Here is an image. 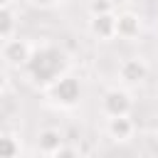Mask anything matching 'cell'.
Segmentation results:
<instances>
[{"instance_id":"3957f363","label":"cell","mask_w":158,"mask_h":158,"mask_svg":"<svg viewBox=\"0 0 158 158\" xmlns=\"http://www.w3.org/2000/svg\"><path fill=\"white\" fill-rule=\"evenodd\" d=\"M131 109H133V99H131V94L126 89L114 86V89L104 91V96H101V111L106 116H126V114H131Z\"/></svg>"},{"instance_id":"2e32d148","label":"cell","mask_w":158,"mask_h":158,"mask_svg":"<svg viewBox=\"0 0 158 158\" xmlns=\"http://www.w3.org/2000/svg\"><path fill=\"white\" fill-rule=\"evenodd\" d=\"M156 136H158V128H156Z\"/></svg>"},{"instance_id":"6da1fadb","label":"cell","mask_w":158,"mask_h":158,"mask_svg":"<svg viewBox=\"0 0 158 158\" xmlns=\"http://www.w3.org/2000/svg\"><path fill=\"white\" fill-rule=\"evenodd\" d=\"M27 74L37 84H52L59 74H64V54L57 47H42L30 54L25 64Z\"/></svg>"},{"instance_id":"e0dca14e","label":"cell","mask_w":158,"mask_h":158,"mask_svg":"<svg viewBox=\"0 0 158 158\" xmlns=\"http://www.w3.org/2000/svg\"><path fill=\"white\" fill-rule=\"evenodd\" d=\"M156 2H158V0H156Z\"/></svg>"},{"instance_id":"4fadbf2b","label":"cell","mask_w":158,"mask_h":158,"mask_svg":"<svg viewBox=\"0 0 158 158\" xmlns=\"http://www.w3.org/2000/svg\"><path fill=\"white\" fill-rule=\"evenodd\" d=\"M52 158H79V153H77L74 148H69V146H62L59 151L52 153Z\"/></svg>"},{"instance_id":"52a82bcc","label":"cell","mask_w":158,"mask_h":158,"mask_svg":"<svg viewBox=\"0 0 158 158\" xmlns=\"http://www.w3.org/2000/svg\"><path fill=\"white\" fill-rule=\"evenodd\" d=\"M133 131H136V123L131 121L128 114H126V116H109V121H106V133H109V138L116 141V143L131 141Z\"/></svg>"},{"instance_id":"277c9868","label":"cell","mask_w":158,"mask_h":158,"mask_svg":"<svg viewBox=\"0 0 158 158\" xmlns=\"http://www.w3.org/2000/svg\"><path fill=\"white\" fill-rule=\"evenodd\" d=\"M30 54H32L30 42H25V40H12V37H7V40L2 42V49H0L2 62L10 64V67H25L27 59H30Z\"/></svg>"},{"instance_id":"30bf717a","label":"cell","mask_w":158,"mask_h":158,"mask_svg":"<svg viewBox=\"0 0 158 158\" xmlns=\"http://www.w3.org/2000/svg\"><path fill=\"white\" fill-rule=\"evenodd\" d=\"M15 25H17V20H15V12H12L10 7H0V40H7V37H12V32H15Z\"/></svg>"},{"instance_id":"9c48e42d","label":"cell","mask_w":158,"mask_h":158,"mask_svg":"<svg viewBox=\"0 0 158 158\" xmlns=\"http://www.w3.org/2000/svg\"><path fill=\"white\" fill-rule=\"evenodd\" d=\"M62 146H64V136H62L59 128H42V131L37 133V148H40L42 153L52 156V153L59 151Z\"/></svg>"},{"instance_id":"8992f818","label":"cell","mask_w":158,"mask_h":158,"mask_svg":"<svg viewBox=\"0 0 158 158\" xmlns=\"http://www.w3.org/2000/svg\"><path fill=\"white\" fill-rule=\"evenodd\" d=\"M89 32L96 40H114L116 37V12H104V15H91L89 20Z\"/></svg>"},{"instance_id":"7a4b0ae2","label":"cell","mask_w":158,"mask_h":158,"mask_svg":"<svg viewBox=\"0 0 158 158\" xmlns=\"http://www.w3.org/2000/svg\"><path fill=\"white\" fill-rule=\"evenodd\" d=\"M49 96H52L54 104H59L64 109H72L81 99V81L74 74H59L49 84Z\"/></svg>"},{"instance_id":"9a60e30c","label":"cell","mask_w":158,"mask_h":158,"mask_svg":"<svg viewBox=\"0 0 158 158\" xmlns=\"http://www.w3.org/2000/svg\"><path fill=\"white\" fill-rule=\"evenodd\" d=\"M12 2H15V0H0V7H10Z\"/></svg>"},{"instance_id":"ba28073f","label":"cell","mask_w":158,"mask_h":158,"mask_svg":"<svg viewBox=\"0 0 158 158\" xmlns=\"http://www.w3.org/2000/svg\"><path fill=\"white\" fill-rule=\"evenodd\" d=\"M141 35V17L136 12H121L116 15V37L121 40H136Z\"/></svg>"},{"instance_id":"5b68a950","label":"cell","mask_w":158,"mask_h":158,"mask_svg":"<svg viewBox=\"0 0 158 158\" xmlns=\"http://www.w3.org/2000/svg\"><path fill=\"white\" fill-rule=\"evenodd\" d=\"M146 77H148V67L138 57H128L118 64V79L123 84H141Z\"/></svg>"},{"instance_id":"5bb4252c","label":"cell","mask_w":158,"mask_h":158,"mask_svg":"<svg viewBox=\"0 0 158 158\" xmlns=\"http://www.w3.org/2000/svg\"><path fill=\"white\" fill-rule=\"evenodd\" d=\"M57 0H30V5H35V7H52Z\"/></svg>"},{"instance_id":"8fae6325","label":"cell","mask_w":158,"mask_h":158,"mask_svg":"<svg viewBox=\"0 0 158 158\" xmlns=\"http://www.w3.org/2000/svg\"><path fill=\"white\" fill-rule=\"evenodd\" d=\"M20 143L12 133H0V158H17Z\"/></svg>"},{"instance_id":"7c38bea8","label":"cell","mask_w":158,"mask_h":158,"mask_svg":"<svg viewBox=\"0 0 158 158\" xmlns=\"http://www.w3.org/2000/svg\"><path fill=\"white\" fill-rule=\"evenodd\" d=\"M89 12H91V15L114 12V5H111V0H91V5H89Z\"/></svg>"}]
</instances>
